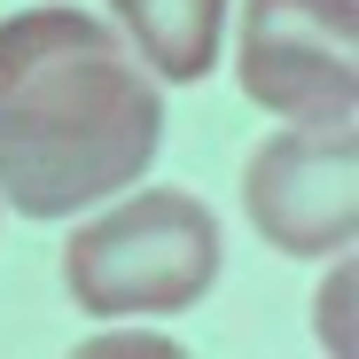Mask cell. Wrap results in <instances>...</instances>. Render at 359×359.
Listing matches in <instances>:
<instances>
[{
    "label": "cell",
    "mask_w": 359,
    "mask_h": 359,
    "mask_svg": "<svg viewBox=\"0 0 359 359\" xmlns=\"http://www.w3.org/2000/svg\"><path fill=\"white\" fill-rule=\"evenodd\" d=\"M344 297H351V273H336V297L320 289V344L351 351V320H344Z\"/></svg>",
    "instance_id": "cell-6"
},
{
    "label": "cell",
    "mask_w": 359,
    "mask_h": 359,
    "mask_svg": "<svg viewBox=\"0 0 359 359\" xmlns=\"http://www.w3.org/2000/svg\"><path fill=\"white\" fill-rule=\"evenodd\" d=\"M243 211L281 258H344L359 234V141L351 117H297L243 164Z\"/></svg>",
    "instance_id": "cell-3"
},
{
    "label": "cell",
    "mask_w": 359,
    "mask_h": 359,
    "mask_svg": "<svg viewBox=\"0 0 359 359\" xmlns=\"http://www.w3.org/2000/svg\"><path fill=\"white\" fill-rule=\"evenodd\" d=\"M117 32L141 47V71L164 86H196L219 71L226 39V0H109Z\"/></svg>",
    "instance_id": "cell-5"
},
{
    "label": "cell",
    "mask_w": 359,
    "mask_h": 359,
    "mask_svg": "<svg viewBox=\"0 0 359 359\" xmlns=\"http://www.w3.org/2000/svg\"><path fill=\"white\" fill-rule=\"evenodd\" d=\"M219 219L188 188H141L63 243V289L86 320H172L219 281Z\"/></svg>",
    "instance_id": "cell-2"
},
{
    "label": "cell",
    "mask_w": 359,
    "mask_h": 359,
    "mask_svg": "<svg viewBox=\"0 0 359 359\" xmlns=\"http://www.w3.org/2000/svg\"><path fill=\"white\" fill-rule=\"evenodd\" d=\"M359 0H250L234 71L243 94L273 117H351L359 102Z\"/></svg>",
    "instance_id": "cell-4"
},
{
    "label": "cell",
    "mask_w": 359,
    "mask_h": 359,
    "mask_svg": "<svg viewBox=\"0 0 359 359\" xmlns=\"http://www.w3.org/2000/svg\"><path fill=\"white\" fill-rule=\"evenodd\" d=\"M164 149V94L117 24L86 8H16L0 24V203L79 219L141 188Z\"/></svg>",
    "instance_id": "cell-1"
}]
</instances>
